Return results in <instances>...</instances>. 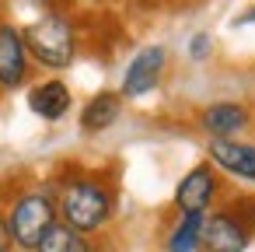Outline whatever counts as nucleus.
Here are the masks:
<instances>
[{
    "instance_id": "1",
    "label": "nucleus",
    "mask_w": 255,
    "mask_h": 252,
    "mask_svg": "<svg viewBox=\"0 0 255 252\" xmlns=\"http://www.w3.org/2000/svg\"><path fill=\"white\" fill-rule=\"evenodd\" d=\"M112 193L95 182V179H77V182H67L63 193H60V203H56V214L67 228L88 235V231H98L109 217H112Z\"/></svg>"
},
{
    "instance_id": "2",
    "label": "nucleus",
    "mask_w": 255,
    "mask_h": 252,
    "mask_svg": "<svg viewBox=\"0 0 255 252\" xmlns=\"http://www.w3.org/2000/svg\"><path fill=\"white\" fill-rule=\"evenodd\" d=\"M7 231H11V242L18 249H28L35 252L39 242L46 238V231L56 224V203L46 196V193H25L11 203L7 210Z\"/></svg>"
},
{
    "instance_id": "3",
    "label": "nucleus",
    "mask_w": 255,
    "mask_h": 252,
    "mask_svg": "<svg viewBox=\"0 0 255 252\" xmlns=\"http://www.w3.org/2000/svg\"><path fill=\"white\" fill-rule=\"evenodd\" d=\"M25 49L46 67H67L74 60V28L60 14H46L21 32Z\"/></svg>"
},
{
    "instance_id": "4",
    "label": "nucleus",
    "mask_w": 255,
    "mask_h": 252,
    "mask_svg": "<svg viewBox=\"0 0 255 252\" xmlns=\"http://www.w3.org/2000/svg\"><path fill=\"white\" fill-rule=\"evenodd\" d=\"M245 245H248V228L238 217L213 214L203 221V235H199L203 252H245Z\"/></svg>"
},
{
    "instance_id": "5",
    "label": "nucleus",
    "mask_w": 255,
    "mask_h": 252,
    "mask_svg": "<svg viewBox=\"0 0 255 252\" xmlns=\"http://www.w3.org/2000/svg\"><path fill=\"white\" fill-rule=\"evenodd\" d=\"M161 70H164V49H161V46H147V49H140V53L129 60V67H126L123 95L140 98V95L154 91V84L161 81Z\"/></svg>"
},
{
    "instance_id": "6",
    "label": "nucleus",
    "mask_w": 255,
    "mask_h": 252,
    "mask_svg": "<svg viewBox=\"0 0 255 252\" xmlns=\"http://www.w3.org/2000/svg\"><path fill=\"white\" fill-rule=\"evenodd\" d=\"M217 196V175L210 165H196L175 189V207L182 214H206L210 200Z\"/></svg>"
},
{
    "instance_id": "7",
    "label": "nucleus",
    "mask_w": 255,
    "mask_h": 252,
    "mask_svg": "<svg viewBox=\"0 0 255 252\" xmlns=\"http://www.w3.org/2000/svg\"><path fill=\"white\" fill-rule=\"evenodd\" d=\"M28 77V49L18 28L0 25V88H18Z\"/></svg>"
},
{
    "instance_id": "8",
    "label": "nucleus",
    "mask_w": 255,
    "mask_h": 252,
    "mask_svg": "<svg viewBox=\"0 0 255 252\" xmlns=\"http://www.w3.org/2000/svg\"><path fill=\"white\" fill-rule=\"evenodd\" d=\"M210 161L220 165L224 172L238 175V179H252V182H255V147H252V144L213 140V144H210Z\"/></svg>"
},
{
    "instance_id": "9",
    "label": "nucleus",
    "mask_w": 255,
    "mask_h": 252,
    "mask_svg": "<svg viewBox=\"0 0 255 252\" xmlns=\"http://www.w3.org/2000/svg\"><path fill=\"white\" fill-rule=\"evenodd\" d=\"M245 123H248V112L241 105H234V102H217V105L203 109V116H199V126L213 140H231L234 133L245 130Z\"/></svg>"
},
{
    "instance_id": "10",
    "label": "nucleus",
    "mask_w": 255,
    "mask_h": 252,
    "mask_svg": "<svg viewBox=\"0 0 255 252\" xmlns=\"http://www.w3.org/2000/svg\"><path fill=\"white\" fill-rule=\"evenodd\" d=\"M28 109L42 119H63L70 109V88L63 81H46L39 88H32L28 95Z\"/></svg>"
},
{
    "instance_id": "11",
    "label": "nucleus",
    "mask_w": 255,
    "mask_h": 252,
    "mask_svg": "<svg viewBox=\"0 0 255 252\" xmlns=\"http://www.w3.org/2000/svg\"><path fill=\"white\" fill-rule=\"evenodd\" d=\"M119 112H123V98H119L116 91H102V95H95V98L84 105L81 126H84V133H102V130H109V126L119 119Z\"/></svg>"
},
{
    "instance_id": "12",
    "label": "nucleus",
    "mask_w": 255,
    "mask_h": 252,
    "mask_svg": "<svg viewBox=\"0 0 255 252\" xmlns=\"http://www.w3.org/2000/svg\"><path fill=\"white\" fill-rule=\"evenodd\" d=\"M35 252H91V242H88L81 231H74V228H67L63 221H56V224L46 231V238L39 242Z\"/></svg>"
},
{
    "instance_id": "13",
    "label": "nucleus",
    "mask_w": 255,
    "mask_h": 252,
    "mask_svg": "<svg viewBox=\"0 0 255 252\" xmlns=\"http://www.w3.org/2000/svg\"><path fill=\"white\" fill-rule=\"evenodd\" d=\"M203 221H206V214H182L171 238H168V252H196L199 235H203Z\"/></svg>"
},
{
    "instance_id": "14",
    "label": "nucleus",
    "mask_w": 255,
    "mask_h": 252,
    "mask_svg": "<svg viewBox=\"0 0 255 252\" xmlns=\"http://www.w3.org/2000/svg\"><path fill=\"white\" fill-rule=\"evenodd\" d=\"M210 42H213V39H210L206 32H199V35L192 39V46H189V53H192V60H203V56L210 53Z\"/></svg>"
},
{
    "instance_id": "15",
    "label": "nucleus",
    "mask_w": 255,
    "mask_h": 252,
    "mask_svg": "<svg viewBox=\"0 0 255 252\" xmlns=\"http://www.w3.org/2000/svg\"><path fill=\"white\" fill-rule=\"evenodd\" d=\"M14 242H11V231H7V221L0 217V252H11Z\"/></svg>"
},
{
    "instance_id": "16",
    "label": "nucleus",
    "mask_w": 255,
    "mask_h": 252,
    "mask_svg": "<svg viewBox=\"0 0 255 252\" xmlns=\"http://www.w3.org/2000/svg\"><path fill=\"white\" fill-rule=\"evenodd\" d=\"M252 21H255V7H252V11H245V14L238 18V25H252Z\"/></svg>"
}]
</instances>
